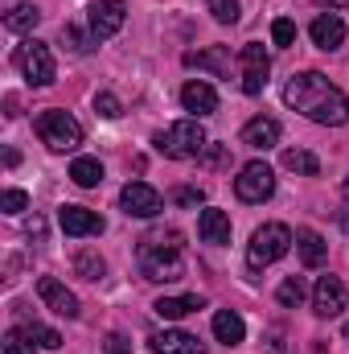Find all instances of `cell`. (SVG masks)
<instances>
[{"label": "cell", "instance_id": "cell-1", "mask_svg": "<svg viewBox=\"0 0 349 354\" xmlns=\"http://www.w3.org/2000/svg\"><path fill=\"white\" fill-rule=\"evenodd\" d=\"M283 103L292 111H300L304 120L312 124H325V128H341L349 120V99L341 87H333L325 75L317 71H304V75H292L283 83Z\"/></svg>", "mask_w": 349, "mask_h": 354}, {"label": "cell", "instance_id": "cell-37", "mask_svg": "<svg viewBox=\"0 0 349 354\" xmlns=\"http://www.w3.org/2000/svg\"><path fill=\"white\" fill-rule=\"evenodd\" d=\"M226 161H230V153H226V149H214V153H210V165H226Z\"/></svg>", "mask_w": 349, "mask_h": 354}, {"label": "cell", "instance_id": "cell-33", "mask_svg": "<svg viewBox=\"0 0 349 354\" xmlns=\"http://www.w3.org/2000/svg\"><path fill=\"white\" fill-rule=\"evenodd\" d=\"M271 41H275V46H292V41H296V21L275 17V25H271Z\"/></svg>", "mask_w": 349, "mask_h": 354}, {"label": "cell", "instance_id": "cell-25", "mask_svg": "<svg viewBox=\"0 0 349 354\" xmlns=\"http://www.w3.org/2000/svg\"><path fill=\"white\" fill-rule=\"evenodd\" d=\"M70 181L83 185V189H94V185L103 181V165H99L94 157H74V165H70Z\"/></svg>", "mask_w": 349, "mask_h": 354}, {"label": "cell", "instance_id": "cell-27", "mask_svg": "<svg viewBox=\"0 0 349 354\" xmlns=\"http://www.w3.org/2000/svg\"><path fill=\"white\" fill-rule=\"evenodd\" d=\"M275 297H279V305H283V309H296V305L308 297V288H304V280H300V276H288V280L275 288Z\"/></svg>", "mask_w": 349, "mask_h": 354}, {"label": "cell", "instance_id": "cell-38", "mask_svg": "<svg viewBox=\"0 0 349 354\" xmlns=\"http://www.w3.org/2000/svg\"><path fill=\"white\" fill-rule=\"evenodd\" d=\"M321 4H329V8H349V0H321Z\"/></svg>", "mask_w": 349, "mask_h": 354}, {"label": "cell", "instance_id": "cell-35", "mask_svg": "<svg viewBox=\"0 0 349 354\" xmlns=\"http://www.w3.org/2000/svg\"><path fill=\"white\" fill-rule=\"evenodd\" d=\"M4 354H33V346H29L21 334H8V338H4Z\"/></svg>", "mask_w": 349, "mask_h": 354}, {"label": "cell", "instance_id": "cell-39", "mask_svg": "<svg viewBox=\"0 0 349 354\" xmlns=\"http://www.w3.org/2000/svg\"><path fill=\"white\" fill-rule=\"evenodd\" d=\"M346 342H349V322H346Z\"/></svg>", "mask_w": 349, "mask_h": 354}, {"label": "cell", "instance_id": "cell-36", "mask_svg": "<svg viewBox=\"0 0 349 354\" xmlns=\"http://www.w3.org/2000/svg\"><path fill=\"white\" fill-rule=\"evenodd\" d=\"M107 354H132V342H128L123 334H111V338H107Z\"/></svg>", "mask_w": 349, "mask_h": 354}, {"label": "cell", "instance_id": "cell-28", "mask_svg": "<svg viewBox=\"0 0 349 354\" xmlns=\"http://www.w3.org/2000/svg\"><path fill=\"white\" fill-rule=\"evenodd\" d=\"M74 272H79L83 280H99V276L107 272V264H103V256H94V252H79V256H74Z\"/></svg>", "mask_w": 349, "mask_h": 354}, {"label": "cell", "instance_id": "cell-2", "mask_svg": "<svg viewBox=\"0 0 349 354\" xmlns=\"http://www.w3.org/2000/svg\"><path fill=\"white\" fill-rule=\"evenodd\" d=\"M140 272L157 284H169L185 276V260H181V235L177 231H161V235H144L140 239Z\"/></svg>", "mask_w": 349, "mask_h": 354}, {"label": "cell", "instance_id": "cell-9", "mask_svg": "<svg viewBox=\"0 0 349 354\" xmlns=\"http://www.w3.org/2000/svg\"><path fill=\"white\" fill-rule=\"evenodd\" d=\"M90 17V33H94V41H107V37H115L119 29H123V21H128V4L123 0H90L87 8Z\"/></svg>", "mask_w": 349, "mask_h": 354}, {"label": "cell", "instance_id": "cell-21", "mask_svg": "<svg viewBox=\"0 0 349 354\" xmlns=\"http://www.w3.org/2000/svg\"><path fill=\"white\" fill-rule=\"evenodd\" d=\"M197 309H201V297H197V292H189V297H161V301L152 305V313L165 317V322H181V317H189V313H197Z\"/></svg>", "mask_w": 349, "mask_h": 354}, {"label": "cell", "instance_id": "cell-20", "mask_svg": "<svg viewBox=\"0 0 349 354\" xmlns=\"http://www.w3.org/2000/svg\"><path fill=\"white\" fill-rule=\"evenodd\" d=\"M214 338H218L222 346H239V342L247 338L243 317H239L235 309H218V313H214Z\"/></svg>", "mask_w": 349, "mask_h": 354}, {"label": "cell", "instance_id": "cell-24", "mask_svg": "<svg viewBox=\"0 0 349 354\" xmlns=\"http://www.w3.org/2000/svg\"><path fill=\"white\" fill-rule=\"evenodd\" d=\"M21 338H25L29 346L37 342L41 351H58V346H62V334L50 330V326H41V322H25V326H21Z\"/></svg>", "mask_w": 349, "mask_h": 354}, {"label": "cell", "instance_id": "cell-22", "mask_svg": "<svg viewBox=\"0 0 349 354\" xmlns=\"http://www.w3.org/2000/svg\"><path fill=\"white\" fill-rule=\"evenodd\" d=\"M296 252H300V260L308 268H321L329 260V243L317 231H296Z\"/></svg>", "mask_w": 349, "mask_h": 354}, {"label": "cell", "instance_id": "cell-6", "mask_svg": "<svg viewBox=\"0 0 349 354\" xmlns=\"http://www.w3.org/2000/svg\"><path fill=\"white\" fill-rule=\"evenodd\" d=\"M17 66H21V75H25L33 87H50V83H54V75H58L50 46H46V41H37V37H25V41L17 46Z\"/></svg>", "mask_w": 349, "mask_h": 354}, {"label": "cell", "instance_id": "cell-15", "mask_svg": "<svg viewBox=\"0 0 349 354\" xmlns=\"http://www.w3.org/2000/svg\"><path fill=\"white\" fill-rule=\"evenodd\" d=\"M308 37H312V46H321V50H337V46L346 41V25H341L337 12H321V17L308 25Z\"/></svg>", "mask_w": 349, "mask_h": 354}, {"label": "cell", "instance_id": "cell-11", "mask_svg": "<svg viewBox=\"0 0 349 354\" xmlns=\"http://www.w3.org/2000/svg\"><path fill=\"white\" fill-rule=\"evenodd\" d=\"M37 297H41L58 317H70V322L79 317V297H74L58 276H41V280H37Z\"/></svg>", "mask_w": 349, "mask_h": 354}, {"label": "cell", "instance_id": "cell-26", "mask_svg": "<svg viewBox=\"0 0 349 354\" xmlns=\"http://www.w3.org/2000/svg\"><path fill=\"white\" fill-rule=\"evenodd\" d=\"M283 169L304 174V177H317L321 174V161H317L312 153H304V149H288V153H283Z\"/></svg>", "mask_w": 349, "mask_h": 354}, {"label": "cell", "instance_id": "cell-13", "mask_svg": "<svg viewBox=\"0 0 349 354\" xmlns=\"http://www.w3.org/2000/svg\"><path fill=\"white\" fill-rule=\"evenodd\" d=\"M58 223H62V231L74 235V239L103 235V214H94L87 206H62V210H58Z\"/></svg>", "mask_w": 349, "mask_h": 354}, {"label": "cell", "instance_id": "cell-34", "mask_svg": "<svg viewBox=\"0 0 349 354\" xmlns=\"http://www.w3.org/2000/svg\"><path fill=\"white\" fill-rule=\"evenodd\" d=\"M173 202L177 206H201V202H206V189H201V185H181L173 194Z\"/></svg>", "mask_w": 349, "mask_h": 354}, {"label": "cell", "instance_id": "cell-18", "mask_svg": "<svg viewBox=\"0 0 349 354\" xmlns=\"http://www.w3.org/2000/svg\"><path fill=\"white\" fill-rule=\"evenodd\" d=\"M197 235H201L206 243H218V248L230 243V214H226V210H214V206L201 210V214H197Z\"/></svg>", "mask_w": 349, "mask_h": 354}, {"label": "cell", "instance_id": "cell-10", "mask_svg": "<svg viewBox=\"0 0 349 354\" xmlns=\"http://www.w3.org/2000/svg\"><path fill=\"white\" fill-rule=\"evenodd\" d=\"M243 91L247 95H263L267 87V75H271V58H267V50H263L259 41H251V46H243Z\"/></svg>", "mask_w": 349, "mask_h": 354}, {"label": "cell", "instance_id": "cell-30", "mask_svg": "<svg viewBox=\"0 0 349 354\" xmlns=\"http://www.w3.org/2000/svg\"><path fill=\"white\" fill-rule=\"evenodd\" d=\"M94 111H99L103 120H119V115H123V107H119V99H115L111 91H99V95H94Z\"/></svg>", "mask_w": 349, "mask_h": 354}, {"label": "cell", "instance_id": "cell-16", "mask_svg": "<svg viewBox=\"0 0 349 354\" xmlns=\"http://www.w3.org/2000/svg\"><path fill=\"white\" fill-rule=\"evenodd\" d=\"M243 145L247 149H275L279 145V124L271 120V115H255V120H247L243 124Z\"/></svg>", "mask_w": 349, "mask_h": 354}, {"label": "cell", "instance_id": "cell-5", "mask_svg": "<svg viewBox=\"0 0 349 354\" xmlns=\"http://www.w3.org/2000/svg\"><path fill=\"white\" fill-rule=\"evenodd\" d=\"M292 231L283 227V223H263L259 231L251 235V248H247V264L251 268H267L275 264V260H283L288 252H292Z\"/></svg>", "mask_w": 349, "mask_h": 354}, {"label": "cell", "instance_id": "cell-31", "mask_svg": "<svg viewBox=\"0 0 349 354\" xmlns=\"http://www.w3.org/2000/svg\"><path fill=\"white\" fill-rule=\"evenodd\" d=\"M0 210H4V214L29 210V194H25V189H4V194H0Z\"/></svg>", "mask_w": 349, "mask_h": 354}, {"label": "cell", "instance_id": "cell-14", "mask_svg": "<svg viewBox=\"0 0 349 354\" xmlns=\"http://www.w3.org/2000/svg\"><path fill=\"white\" fill-rule=\"evenodd\" d=\"M181 107L193 111V120L214 115V111H218V91L210 87L206 79H189V83L181 87Z\"/></svg>", "mask_w": 349, "mask_h": 354}, {"label": "cell", "instance_id": "cell-3", "mask_svg": "<svg viewBox=\"0 0 349 354\" xmlns=\"http://www.w3.org/2000/svg\"><path fill=\"white\" fill-rule=\"evenodd\" d=\"M152 145H157V153H161V157L189 161V157H201L210 140H206V128H201L197 120H177V124L161 128V132L152 136Z\"/></svg>", "mask_w": 349, "mask_h": 354}, {"label": "cell", "instance_id": "cell-29", "mask_svg": "<svg viewBox=\"0 0 349 354\" xmlns=\"http://www.w3.org/2000/svg\"><path fill=\"white\" fill-rule=\"evenodd\" d=\"M206 8L214 12L218 25H235L239 21V0H206Z\"/></svg>", "mask_w": 349, "mask_h": 354}, {"label": "cell", "instance_id": "cell-8", "mask_svg": "<svg viewBox=\"0 0 349 354\" xmlns=\"http://www.w3.org/2000/svg\"><path fill=\"white\" fill-rule=\"evenodd\" d=\"M119 206H123L128 218H157V214L165 210V198H161L148 181H128V185L119 189Z\"/></svg>", "mask_w": 349, "mask_h": 354}, {"label": "cell", "instance_id": "cell-17", "mask_svg": "<svg viewBox=\"0 0 349 354\" xmlns=\"http://www.w3.org/2000/svg\"><path fill=\"white\" fill-rule=\"evenodd\" d=\"M148 342H152L157 354H206V346H201L193 334H185V330H161V334H152Z\"/></svg>", "mask_w": 349, "mask_h": 354}, {"label": "cell", "instance_id": "cell-19", "mask_svg": "<svg viewBox=\"0 0 349 354\" xmlns=\"http://www.w3.org/2000/svg\"><path fill=\"white\" fill-rule=\"evenodd\" d=\"M185 62L197 66V71H210V75H218V79H230V50H226V46H210V50H201V54H185Z\"/></svg>", "mask_w": 349, "mask_h": 354}, {"label": "cell", "instance_id": "cell-23", "mask_svg": "<svg viewBox=\"0 0 349 354\" xmlns=\"http://www.w3.org/2000/svg\"><path fill=\"white\" fill-rule=\"evenodd\" d=\"M37 21H41L37 4H12V8L4 12V25H8L12 33H33V29H37Z\"/></svg>", "mask_w": 349, "mask_h": 354}, {"label": "cell", "instance_id": "cell-7", "mask_svg": "<svg viewBox=\"0 0 349 354\" xmlns=\"http://www.w3.org/2000/svg\"><path fill=\"white\" fill-rule=\"evenodd\" d=\"M235 194H239V202H267L271 194H275V174H271V165L267 161H247L239 177H235Z\"/></svg>", "mask_w": 349, "mask_h": 354}, {"label": "cell", "instance_id": "cell-12", "mask_svg": "<svg viewBox=\"0 0 349 354\" xmlns=\"http://www.w3.org/2000/svg\"><path fill=\"white\" fill-rule=\"evenodd\" d=\"M312 309H317V317H337L346 309V284L337 276H321L312 288Z\"/></svg>", "mask_w": 349, "mask_h": 354}, {"label": "cell", "instance_id": "cell-4", "mask_svg": "<svg viewBox=\"0 0 349 354\" xmlns=\"http://www.w3.org/2000/svg\"><path fill=\"white\" fill-rule=\"evenodd\" d=\"M37 136H41L54 153H74V149L83 145V124H79L70 111L50 107V111L37 115Z\"/></svg>", "mask_w": 349, "mask_h": 354}, {"label": "cell", "instance_id": "cell-32", "mask_svg": "<svg viewBox=\"0 0 349 354\" xmlns=\"http://www.w3.org/2000/svg\"><path fill=\"white\" fill-rule=\"evenodd\" d=\"M62 37L70 41V50H74V54H90V46H94V33H83V29H74V25H66V29H62Z\"/></svg>", "mask_w": 349, "mask_h": 354}]
</instances>
